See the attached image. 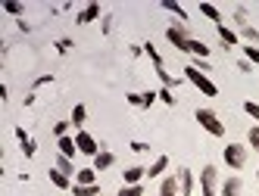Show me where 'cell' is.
I'll list each match as a JSON object with an SVG mask.
<instances>
[{
    "label": "cell",
    "instance_id": "6da1fadb",
    "mask_svg": "<svg viewBox=\"0 0 259 196\" xmlns=\"http://www.w3.org/2000/svg\"><path fill=\"white\" fill-rule=\"evenodd\" d=\"M184 78H188L200 94H206V97H219V87L206 78V72H200L197 66H184Z\"/></svg>",
    "mask_w": 259,
    "mask_h": 196
},
{
    "label": "cell",
    "instance_id": "7a4b0ae2",
    "mask_svg": "<svg viewBox=\"0 0 259 196\" xmlns=\"http://www.w3.org/2000/svg\"><path fill=\"white\" fill-rule=\"evenodd\" d=\"M194 118L200 121V128H203V131H209L212 137H225V124H222V118H219L212 109H197Z\"/></svg>",
    "mask_w": 259,
    "mask_h": 196
},
{
    "label": "cell",
    "instance_id": "3957f363",
    "mask_svg": "<svg viewBox=\"0 0 259 196\" xmlns=\"http://www.w3.org/2000/svg\"><path fill=\"white\" fill-rule=\"evenodd\" d=\"M200 193L203 196H219V171H215V165H203V171H200Z\"/></svg>",
    "mask_w": 259,
    "mask_h": 196
},
{
    "label": "cell",
    "instance_id": "277c9868",
    "mask_svg": "<svg viewBox=\"0 0 259 196\" xmlns=\"http://www.w3.org/2000/svg\"><path fill=\"white\" fill-rule=\"evenodd\" d=\"M222 156H225V165L228 168H244V162H247V147L244 144H225Z\"/></svg>",
    "mask_w": 259,
    "mask_h": 196
},
{
    "label": "cell",
    "instance_id": "5b68a950",
    "mask_svg": "<svg viewBox=\"0 0 259 196\" xmlns=\"http://www.w3.org/2000/svg\"><path fill=\"white\" fill-rule=\"evenodd\" d=\"M165 38H169V44L181 53H191V38H188V31H184V25H172V28H165Z\"/></svg>",
    "mask_w": 259,
    "mask_h": 196
},
{
    "label": "cell",
    "instance_id": "8992f818",
    "mask_svg": "<svg viewBox=\"0 0 259 196\" xmlns=\"http://www.w3.org/2000/svg\"><path fill=\"white\" fill-rule=\"evenodd\" d=\"M75 147H78V153H84V156H91V159L100 153V144H97V140L91 137L88 131H75Z\"/></svg>",
    "mask_w": 259,
    "mask_h": 196
},
{
    "label": "cell",
    "instance_id": "52a82bcc",
    "mask_svg": "<svg viewBox=\"0 0 259 196\" xmlns=\"http://www.w3.org/2000/svg\"><path fill=\"white\" fill-rule=\"evenodd\" d=\"M240 190H244V181H240L237 174L225 177V184L219 187V196H240Z\"/></svg>",
    "mask_w": 259,
    "mask_h": 196
},
{
    "label": "cell",
    "instance_id": "ba28073f",
    "mask_svg": "<svg viewBox=\"0 0 259 196\" xmlns=\"http://www.w3.org/2000/svg\"><path fill=\"white\" fill-rule=\"evenodd\" d=\"M159 196H181V187H178V174H169V177H162V184H159Z\"/></svg>",
    "mask_w": 259,
    "mask_h": 196
},
{
    "label": "cell",
    "instance_id": "9c48e42d",
    "mask_svg": "<svg viewBox=\"0 0 259 196\" xmlns=\"http://www.w3.org/2000/svg\"><path fill=\"white\" fill-rule=\"evenodd\" d=\"M94 19H100V4H88V7L75 16L78 25H88V22H94Z\"/></svg>",
    "mask_w": 259,
    "mask_h": 196
},
{
    "label": "cell",
    "instance_id": "30bf717a",
    "mask_svg": "<svg viewBox=\"0 0 259 196\" xmlns=\"http://www.w3.org/2000/svg\"><path fill=\"white\" fill-rule=\"evenodd\" d=\"M178 187H181V196H191L194 193V174L188 168H178Z\"/></svg>",
    "mask_w": 259,
    "mask_h": 196
},
{
    "label": "cell",
    "instance_id": "8fae6325",
    "mask_svg": "<svg viewBox=\"0 0 259 196\" xmlns=\"http://www.w3.org/2000/svg\"><path fill=\"white\" fill-rule=\"evenodd\" d=\"M113 165H116V156L109 153V150H100V153L94 156V168H97V171H106V168H113Z\"/></svg>",
    "mask_w": 259,
    "mask_h": 196
},
{
    "label": "cell",
    "instance_id": "7c38bea8",
    "mask_svg": "<svg viewBox=\"0 0 259 196\" xmlns=\"http://www.w3.org/2000/svg\"><path fill=\"white\" fill-rule=\"evenodd\" d=\"M47 174H50V184H57L60 190H72V187H75V184H72V181H69V174H63L60 168H50Z\"/></svg>",
    "mask_w": 259,
    "mask_h": 196
},
{
    "label": "cell",
    "instance_id": "4fadbf2b",
    "mask_svg": "<svg viewBox=\"0 0 259 196\" xmlns=\"http://www.w3.org/2000/svg\"><path fill=\"white\" fill-rule=\"evenodd\" d=\"M75 184H81V187L97 184V168H78V174H75Z\"/></svg>",
    "mask_w": 259,
    "mask_h": 196
},
{
    "label": "cell",
    "instance_id": "5bb4252c",
    "mask_svg": "<svg viewBox=\"0 0 259 196\" xmlns=\"http://www.w3.org/2000/svg\"><path fill=\"white\" fill-rule=\"evenodd\" d=\"M165 168H169V156H156V162L147 168V177H162Z\"/></svg>",
    "mask_w": 259,
    "mask_h": 196
},
{
    "label": "cell",
    "instance_id": "9a60e30c",
    "mask_svg": "<svg viewBox=\"0 0 259 196\" xmlns=\"http://www.w3.org/2000/svg\"><path fill=\"white\" fill-rule=\"evenodd\" d=\"M122 177H125V184H141V177H147V168L132 165V168H125V171H122Z\"/></svg>",
    "mask_w": 259,
    "mask_h": 196
},
{
    "label": "cell",
    "instance_id": "2e32d148",
    "mask_svg": "<svg viewBox=\"0 0 259 196\" xmlns=\"http://www.w3.org/2000/svg\"><path fill=\"white\" fill-rule=\"evenodd\" d=\"M219 38H222V47L231 50V47L237 44V31H231L228 25H219Z\"/></svg>",
    "mask_w": 259,
    "mask_h": 196
},
{
    "label": "cell",
    "instance_id": "e0dca14e",
    "mask_svg": "<svg viewBox=\"0 0 259 196\" xmlns=\"http://www.w3.org/2000/svg\"><path fill=\"white\" fill-rule=\"evenodd\" d=\"M57 147H60V156H69V159L78 153V147H75V137H60V140H57Z\"/></svg>",
    "mask_w": 259,
    "mask_h": 196
},
{
    "label": "cell",
    "instance_id": "ac0fdd59",
    "mask_svg": "<svg viewBox=\"0 0 259 196\" xmlns=\"http://www.w3.org/2000/svg\"><path fill=\"white\" fill-rule=\"evenodd\" d=\"M162 10H169L172 16H178V25H184V19H188L184 7H181V4H175V0H162Z\"/></svg>",
    "mask_w": 259,
    "mask_h": 196
},
{
    "label": "cell",
    "instance_id": "d6986e66",
    "mask_svg": "<svg viewBox=\"0 0 259 196\" xmlns=\"http://www.w3.org/2000/svg\"><path fill=\"white\" fill-rule=\"evenodd\" d=\"M84 118H88V106H84V103H75V109H72V118H69V121H72V124H75V128L81 131Z\"/></svg>",
    "mask_w": 259,
    "mask_h": 196
},
{
    "label": "cell",
    "instance_id": "ffe728a7",
    "mask_svg": "<svg viewBox=\"0 0 259 196\" xmlns=\"http://www.w3.org/2000/svg\"><path fill=\"white\" fill-rule=\"evenodd\" d=\"M16 137H19V144H22V153H25V156H34V150H38V147H34V140H31L22 128H16Z\"/></svg>",
    "mask_w": 259,
    "mask_h": 196
},
{
    "label": "cell",
    "instance_id": "44dd1931",
    "mask_svg": "<svg viewBox=\"0 0 259 196\" xmlns=\"http://www.w3.org/2000/svg\"><path fill=\"white\" fill-rule=\"evenodd\" d=\"M200 13L206 16V19H212L215 25H222V13H219V7H212V4H200Z\"/></svg>",
    "mask_w": 259,
    "mask_h": 196
},
{
    "label": "cell",
    "instance_id": "7402d4cb",
    "mask_svg": "<svg viewBox=\"0 0 259 196\" xmlns=\"http://www.w3.org/2000/svg\"><path fill=\"white\" fill-rule=\"evenodd\" d=\"M57 168H60L63 174H69V177H72V174H78V171H75V162H72L69 156H57Z\"/></svg>",
    "mask_w": 259,
    "mask_h": 196
},
{
    "label": "cell",
    "instance_id": "603a6c76",
    "mask_svg": "<svg viewBox=\"0 0 259 196\" xmlns=\"http://www.w3.org/2000/svg\"><path fill=\"white\" fill-rule=\"evenodd\" d=\"M72 196H100V187L97 184H91V187L75 184V187H72Z\"/></svg>",
    "mask_w": 259,
    "mask_h": 196
},
{
    "label": "cell",
    "instance_id": "cb8c5ba5",
    "mask_svg": "<svg viewBox=\"0 0 259 196\" xmlns=\"http://www.w3.org/2000/svg\"><path fill=\"white\" fill-rule=\"evenodd\" d=\"M144 53H147V56H150L153 69H162V56H159V50H156L153 44H144Z\"/></svg>",
    "mask_w": 259,
    "mask_h": 196
},
{
    "label": "cell",
    "instance_id": "d4e9b609",
    "mask_svg": "<svg viewBox=\"0 0 259 196\" xmlns=\"http://www.w3.org/2000/svg\"><path fill=\"white\" fill-rule=\"evenodd\" d=\"M191 53H194V56H200V59H206V56H209V47H206V44H200V41H194V38H191Z\"/></svg>",
    "mask_w": 259,
    "mask_h": 196
},
{
    "label": "cell",
    "instance_id": "484cf974",
    "mask_svg": "<svg viewBox=\"0 0 259 196\" xmlns=\"http://www.w3.org/2000/svg\"><path fill=\"white\" fill-rule=\"evenodd\" d=\"M234 25H237V28H247V25H250L247 10H244V7H237V10H234Z\"/></svg>",
    "mask_w": 259,
    "mask_h": 196
},
{
    "label": "cell",
    "instance_id": "4316f807",
    "mask_svg": "<svg viewBox=\"0 0 259 196\" xmlns=\"http://www.w3.org/2000/svg\"><path fill=\"white\" fill-rule=\"evenodd\" d=\"M244 56H247V62L259 66V47H256V44H247V47H244Z\"/></svg>",
    "mask_w": 259,
    "mask_h": 196
},
{
    "label": "cell",
    "instance_id": "83f0119b",
    "mask_svg": "<svg viewBox=\"0 0 259 196\" xmlns=\"http://www.w3.org/2000/svg\"><path fill=\"white\" fill-rule=\"evenodd\" d=\"M141 193H144V187H141V184H125L116 196H141Z\"/></svg>",
    "mask_w": 259,
    "mask_h": 196
},
{
    "label": "cell",
    "instance_id": "f1b7e54d",
    "mask_svg": "<svg viewBox=\"0 0 259 196\" xmlns=\"http://www.w3.org/2000/svg\"><path fill=\"white\" fill-rule=\"evenodd\" d=\"M159 100V94L156 91H147V94H141V106H144V109H150V106Z\"/></svg>",
    "mask_w": 259,
    "mask_h": 196
},
{
    "label": "cell",
    "instance_id": "f546056e",
    "mask_svg": "<svg viewBox=\"0 0 259 196\" xmlns=\"http://www.w3.org/2000/svg\"><path fill=\"white\" fill-rule=\"evenodd\" d=\"M4 13H10V16H22L25 7H22V4H13V0H7V4H4Z\"/></svg>",
    "mask_w": 259,
    "mask_h": 196
},
{
    "label": "cell",
    "instance_id": "4dcf8cb0",
    "mask_svg": "<svg viewBox=\"0 0 259 196\" xmlns=\"http://www.w3.org/2000/svg\"><path fill=\"white\" fill-rule=\"evenodd\" d=\"M244 112H247L250 118H256V124H259V103H253V100H247V103H244Z\"/></svg>",
    "mask_w": 259,
    "mask_h": 196
},
{
    "label": "cell",
    "instance_id": "1f68e13d",
    "mask_svg": "<svg viewBox=\"0 0 259 196\" xmlns=\"http://www.w3.org/2000/svg\"><path fill=\"white\" fill-rule=\"evenodd\" d=\"M247 140H250V147L259 153V124H253V128H250V134H247Z\"/></svg>",
    "mask_w": 259,
    "mask_h": 196
},
{
    "label": "cell",
    "instance_id": "d6a6232c",
    "mask_svg": "<svg viewBox=\"0 0 259 196\" xmlns=\"http://www.w3.org/2000/svg\"><path fill=\"white\" fill-rule=\"evenodd\" d=\"M156 94H159V100H162L165 106H175V94L169 91V87H162V91H156Z\"/></svg>",
    "mask_w": 259,
    "mask_h": 196
},
{
    "label": "cell",
    "instance_id": "836d02e7",
    "mask_svg": "<svg viewBox=\"0 0 259 196\" xmlns=\"http://www.w3.org/2000/svg\"><path fill=\"white\" fill-rule=\"evenodd\" d=\"M240 34H244L247 41H253V44H259V31L253 28V25H247V28H240Z\"/></svg>",
    "mask_w": 259,
    "mask_h": 196
},
{
    "label": "cell",
    "instance_id": "e575fe53",
    "mask_svg": "<svg viewBox=\"0 0 259 196\" xmlns=\"http://www.w3.org/2000/svg\"><path fill=\"white\" fill-rule=\"evenodd\" d=\"M69 124H72V121H57V128H53V134H57V140H60V137H66Z\"/></svg>",
    "mask_w": 259,
    "mask_h": 196
},
{
    "label": "cell",
    "instance_id": "d590c367",
    "mask_svg": "<svg viewBox=\"0 0 259 196\" xmlns=\"http://www.w3.org/2000/svg\"><path fill=\"white\" fill-rule=\"evenodd\" d=\"M69 47H72V41H69V38H63V41H57V50H63V53H66Z\"/></svg>",
    "mask_w": 259,
    "mask_h": 196
},
{
    "label": "cell",
    "instance_id": "8d00e7d4",
    "mask_svg": "<svg viewBox=\"0 0 259 196\" xmlns=\"http://www.w3.org/2000/svg\"><path fill=\"white\" fill-rule=\"evenodd\" d=\"M237 69H240V72H250V69H253V62H247V59H240V62H237Z\"/></svg>",
    "mask_w": 259,
    "mask_h": 196
},
{
    "label": "cell",
    "instance_id": "74e56055",
    "mask_svg": "<svg viewBox=\"0 0 259 196\" xmlns=\"http://www.w3.org/2000/svg\"><path fill=\"white\" fill-rule=\"evenodd\" d=\"M128 103H132V106H141V94H128Z\"/></svg>",
    "mask_w": 259,
    "mask_h": 196
},
{
    "label": "cell",
    "instance_id": "f35d334b",
    "mask_svg": "<svg viewBox=\"0 0 259 196\" xmlns=\"http://www.w3.org/2000/svg\"><path fill=\"white\" fill-rule=\"evenodd\" d=\"M256 181H259V165H256Z\"/></svg>",
    "mask_w": 259,
    "mask_h": 196
}]
</instances>
